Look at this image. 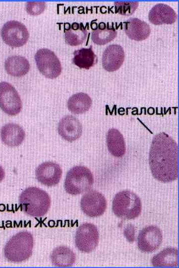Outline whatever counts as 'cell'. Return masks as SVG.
I'll use <instances>...</instances> for the list:
<instances>
[{"label": "cell", "instance_id": "cell-3", "mask_svg": "<svg viewBox=\"0 0 179 268\" xmlns=\"http://www.w3.org/2000/svg\"><path fill=\"white\" fill-rule=\"evenodd\" d=\"M34 241L32 235L21 231L12 236L6 244L4 254L6 259L13 263L25 261L32 255Z\"/></svg>", "mask_w": 179, "mask_h": 268}, {"label": "cell", "instance_id": "cell-20", "mask_svg": "<svg viewBox=\"0 0 179 268\" xmlns=\"http://www.w3.org/2000/svg\"><path fill=\"white\" fill-rule=\"evenodd\" d=\"M178 257L177 249L169 247L154 256L151 262L155 267L176 268L178 267Z\"/></svg>", "mask_w": 179, "mask_h": 268}, {"label": "cell", "instance_id": "cell-21", "mask_svg": "<svg viewBox=\"0 0 179 268\" xmlns=\"http://www.w3.org/2000/svg\"><path fill=\"white\" fill-rule=\"evenodd\" d=\"M52 264L58 267H69L73 266L76 261L73 251L66 246H59L54 249L51 254Z\"/></svg>", "mask_w": 179, "mask_h": 268}, {"label": "cell", "instance_id": "cell-10", "mask_svg": "<svg viewBox=\"0 0 179 268\" xmlns=\"http://www.w3.org/2000/svg\"><path fill=\"white\" fill-rule=\"evenodd\" d=\"M82 211L87 215L94 217L100 216L104 212L107 205L103 195L95 190H90L82 197L81 202Z\"/></svg>", "mask_w": 179, "mask_h": 268}, {"label": "cell", "instance_id": "cell-26", "mask_svg": "<svg viewBox=\"0 0 179 268\" xmlns=\"http://www.w3.org/2000/svg\"><path fill=\"white\" fill-rule=\"evenodd\" d=\"M138 6L137 1L115 2V12L123 15H130L135 11Z\"/></svg>", "mask_w": 179, "mask_h": 268}, {"label": "cell", "instance_id": "cell-15", "mask_svg": "<svg viewBox=\"0 0 179 268\" xmlns=\"http://www.w3.org/2000/svg\"><path fill=\"white\" fill-rule=\"evenodd\" d=\"M149 20L153 24H171L174 23L177 15L174 9L169 5L164 3H159L154 6L150 10Z\"/></svg>", "mask_w": 179, "mask_h": 268}, {"label": "cell", "instance_id": "cell-29", "mask_svg": "<svg viewBox=\"0 0 179 268\" xmlns=\"http://www.w3.org/2000/svg\"><path fill=\"white\" fill-rule=\"evenodd\" d=\"M106 27V24L104 22H101L98 24L97 28L100 30H103L105 29Z\"/></svg>", "mask_w": 179, "mask_h": 268}, {"label": "cell", "instance_id": "cell-4", "mask_svg": "<svg viewBox=\"0 0 179 268\" xmlns=\"http://www.w3.org/2000/svg\"><path fill=\"white\" fill-rule=\"evenodd\" d=\"M112 211L118 217L132 219L141 213L142 204L140 199L134 193L129 190L118 192L112 201Z\"/></svg>", "mask_w": 179, "mask_h": 268}, {"label": "cell", "instance_id": "cell-2", "mask_svg": "<svg viewBox=\"0 0 179 268\" xmlns=\"http://www.w3.org/2000/svg\"><path fill=\"white\" fill-rule=\"evenodd\" d=\"M19 201L22 210L33 217H41L45 215L51 204L49 195L35 187L24 190L20 194Z\"/></svg>", "mask_w": 179, "mask_h": 268}, {"label": "cell", "instance_id": "cell-12", "mask_svg": "<svg viewBox=\"0 0 179 268\" xmlns=\"http://www.w3.org/2000/svg\"><path fill=\"white\" fill-rule=\"evenodd\" d=\"M62 175V170L60 165L51 161L42 163L35 171L37 180L47 186H53L58 184Z\"/></svg>", "mask_w": 179, "mask_h": 268}, {"label": "cell", "instance_id": "cell-16", "mask_svg": "<svg viewBox=\"0 0 179 268\" xmlns=\"http://www.w3.org/2000/svg\"><path fill=\"white\" fill-rule=\"evenodd\" d=\"M124 24L125 32L132 40H145L151 33L149 24L137 18H130L124 22Z\"/></svg>", "mask_w": 179, "mask_h": 268}, {"label": "cell", "instance_id": "cell-27", "mask_svg": "<svg viewBox=\"0 0 179 268\" xmlns=\"http://www.w3.org/2000/svg\"><path fill=\"white\" fill-rule=\"evenodd\" d=\"M46 7V5L44 2L30 1L26 3L25 9L29 14L37 15L42 13L44 11Z\"/></svg>", "mask_w": 179, "mask_h": 268}, {"label": "cell", "instance_id": "cell-19", "mask_svg": "<svg viewBox=\"0 0 179 268\" xmlns=\"http://www.w3.org/2000/svg\"><path fill=\"white\" fill-rule=\"evenodd\" d=\"M6 72L10 75L16 77L26 74L30 68L28 60L21 56H11L8 57L4 63Z\"/></svg>", "mask_w": 179, "mask_h": 268}, {"label": "cell", "instance_id": "cell-1", "mask_svg": "<svg viewBox=\"0 0 179 268\" xmlns=\"http://www.w3.org/2000/svg\"><path fill=\"white\" fill-rule=\"evenodd\" d=\"M151 173L157 180L168 183L178 178V145L164 132L156 134L152 141L149 155Z\"/></svg>", "mask_w": 179, "mask_h": 268}, {"label": "cell", "instance_id": "cell-9", "mask_svg": "<svg viewBox=\"0 0 179 268\" xmlns=\"http://www.w3.org/2000/svg\"><path fill=\"white\" fill-rule=\"evenodd\" d=\"M99 234L93 224L85 223L78 228L75 235V244L83 252L89 253L94 250L98 245Z\"/></svg>", "mask_w": 179, "mask_h": 268}, {"label": "cell", "instance_id": "cell-7", "mask_svg": "<svg viewBox=\"0 0 179 268\" xmlns=\"http://www.w3.org/2000/svg\"><path fill=\"white\" fill-rule=\"evenodd\" d=\"M3 41L12 47H19L28 41L29 34L26 26L16 20L6 22L1 29Z\"/></svg>", "mask_w": 179, "mask_h": 268}, {"label": "cell", "instance_id": "cell-5", "mask_svg": "<svg viewBox=\"0 0 179 268\" xmlns=\"http://www.w3.org/2000/svg\"><path fill=\"white\" fill-rule=\"evenodd\" d=\"M93 182L92 173L89 168L84 166H76L68 172L64 187L68 193L76 195L89 190Z\"/></svg>", "mask_w": 179, "mask_h": 268}, {"label": "cell", "instance_id": "cell-25", "mask_svg": "<svg viewBox=\"0 0 179 268\" xmlns=\"http://www.w3.org/2000/svg\"><path fill=\"white\" fill-rule=\"evenodd\" d=\"M117 35V32L114 27L109 26L107 24L105 29L100 30L97 28L93 30L91 34V39L92 41L97 45H104L114 39Z\"/></svg>", "mask_w": 179, "mask_h": 268}, {"label": "cell", "instance_id": "cell-14", "mask_svg": "<svg viewBox=\"0 0 179 268\" xmlns=\"http://www.w3.org/2000/svg\"><path fill=\"white\" fill-rule=\"evenodd\" d=\"M123 48L118 44H112L105 49L102 57V65L106 71L109 72L117 70L124 60Z\"/></svg>", "mask_w": 179, "mask_h": 268}, {"label": "cell", "instance_id": "cell-6", "mask_svg": "<svg viewBox=\"0 0 179 268\" xmlns=\"http://www.w3.org/2000/svg\"><path fill=\"white\" fill-rule=\"evenodd\" d=\"M34 59L39 71L46 77L54 79L61 74V63L51 50L47 48L40 49L36 53Z\"/></svg>", "mask_w": 179, "mask_h": 268}, {"label": "cell", "instance_id": "cell-30", "mask_svg": "<svg viewBox=\"0 0 179 268\" xmlns=\"http://www.w3.org/2000/svg\"><path fill=\"white\" fill-rule=\"evenodd\" d=\"M91 28L93 30H96L97 28V24L94 22L92 23V24L91 23Z\"/></svg>", "mask_w": 179, "mask_h": 268}, {"label": "cell", "instance_id": "cell-17", "mask_svg": "<svg viewBox=\"0 0 179 268\" xmlns=\"http://www.w3.org/2000/svg\"><path fill=\"white\" fill-rule=\"evenodd\" d=\"M25 135L23 129L19 125L14 123L6 124L0 130L1 141L10 147L17 146L21 144Z\"/></svg>", "mask_w": 179, "mask_h": 268}, {"label": "cell", "instance_id": "cell-23", "mask_svg": "<svg viewBox=\"0 0 179 268\" xmlns=\"http://www.w3.org/2000/svg\"><path fill=\"white\" fill-rule=\"evenodd\" d=\"M92 105L91 98L87 93L79 92L71 96L67 102L68 109L73 113L80 114L88 111Z\"/></svg>", "mask_w": 179, "mask_h": 268}, {"label": "cell", "instance_id": "cell-8", "mask_svg": "<svg viewBox=\"0 0 179 268\" xmlns=\"http://www.w3.org/2000/svg\"><path fill=\"white\" fill-rule=\"evenodd\" d=\"M0 107L10 116L18 114L22 109V101L18 93L7 82H0Z\"/></svg>", "mask_w": 179, "mask_h": 268}, {"label": "cell", "instance_id": "cell-28", "mask_svg": "<svg viewBox=\"0 0 179 268\" xmlns=\"http://www.w3.org/2000/svg\"><path fill=\"white\" fill-rule=\"evenodd\" d=\"M5 176L4 171L2 167L0 165V182H1L4 178Z\"/></svg>", "mask_w": 179, "mask_h": 268}, {"label": "cell", "instance_id": "cell-24", "mask_svg": "<svg viewBox=\"0 0 179 268\" xmlns=\"http://www.w3.org/2000/svg\"><path fill=\"white\" fill-rule=\"evenodd\" d=\"M87 34L86 27H84L82 23L74 22L65 31V41L70 46H78L86 40Z\"/></svg>", "mask_w": 179, "mask_h": 268}, {"label": "cell", "instance_id": "cell-18", "mask_svg": "<svg viewBox=\"0 0 179 268\" xmlns=\"http://www.w3.org/2000/svg\"><path fill=\"white\" fill-rule=\"evenodd\" d=\"M106 145L109 152L116 157H122L126 152V144L121 133L117 129H109L106 136Z\"/></svg>", "mask_w": 179, "mask_h": 268}, {"label": "cell", "instance_id": "cell-11", "mask_svg": "<svg viewBox=\"0 0 179 268\" xmlns=\"http://www.w3.org/2000/svg\"><path fill=\"white\" fill-rule=\"evenodd\" d=\"M162 240V232L158 227L148 226L143 228L138 235V247L143 252L151 253L160 247Z\"/></svg>", "mask_w": 179, "mask_h": 268}, {"label": "cell", "instance_id": "cell-22", "mask_svg": "<svg viewBox=\"0 0 179 268\" xmlns=\"http://www.w3.org/2000/svg\"><path fill=\"white\" fill-rule=\"evenodd\" d=\"M72 62L81 68L89 69L97 62V58L92 50V46L89 48H82L73 53Z\"/></svg>", "mask_w": 179, "mask_h": 268}, {"label": "cell", "instance_id": "cell-13", "mask_svg": "<svg viewBox=\"0 0 179 268\" xmlns=\"http://www.w3.org/2000/svg\"><path fill=\"white\" fill-rule=\"evenodd\" d=\"M58 130L62 138L72 142L81 136L83 127L78 119L72 115H67L60 121Z\"/></svg>", "mask_w": 179, "mask_h": 268}]
</instances>
